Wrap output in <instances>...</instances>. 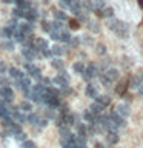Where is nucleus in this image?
Listing matches in <instances>:
<instances>
[{
  "label": "nucleus",
  "mask_w": 143,
  "mask_h": 148,
  "mask_svg": "<svg viewBox=\"0 0 143 148\" xmlns=\"http://www.w3.org/2000/svg\"><path fill=\"white\" fill-rule=\"evenodd\" d=\"M69 28H71V29H78V28H80V22H78L77 18H71V20H69Z\"/></svg>",
  "instance_id": "obj_27"
},
{
  "label": "nucleus",
  "mask_w": 143,
  "mask_h": 148,
  "mask_svg": "<svg viewBox=\"0 0 143 148\" xmlns=\"http://www.w3.org/2000/svg\"><path fill=\"white\" fill-rule=\"evenodd\" d=\"M69 45H72V46H78V45H80V39H77V37H72L71 42H69Z\"/></svg>",
  "instance_id": "obj_33"
},
{
  "label": "nucleus",
  "mask_w": 143,
  "mask_h": 148,
  "mask_svg": "<svg viewBox=\"0 0 143 148\" xmlns=\"http://www.w3.org/2000/svg\"><path fill=\"white\" fill-rule=\"evenodd\" d=\"M105 51H106L105 45H97V54H105Z\"/></svg>",
  "instance_id": "obj_34"
},
{
  "label": "nucleus",
  "mask_w": 143,
  "mask_h": 148,
  "mask_svg": "<svg viewBox=\"0 0 143 148\" xmlns=\"http://www.w3.org/2000/svg\"><path fill=\"white\" fill-rule=\"evenodd\" d=\"M109 117H111V120L114 122V125L117 128H125V127H126V117L120 116L117 111H112V113L109 114Z\"/></svg>",
  "instance_id": "obj_4"
},
{
  "label": "nucleus",
  "mask_w": 143,
  "mask_h": 148,
  "mask_svg": "<svg viewBox=\"0 0 143 148\" xmlns=\"http://www.w3.org/2000/svg\"><path fill=\"white\" fill-rule=\"evenodd\" d=\"M128 85H129V82H126V80H122V82H120L118 85H117V88H115L117 94H120V96H125V94H126Z\"/></svg>",
  "instance_id": "obj_10"
},
{
  "label": "nucleus",
  "mask_w": 143,
  "mask_h": 148,
  "mask_svg": "<svg viewBox=\"0 0 143 148\" xmlns=\"http://www.w3.org/2000/svg\"><path fill=\"white\" fill-rule=\"evenodd\" d=\"M137 76H138V77H140V79H142V80H143V68H140V69H138V73H137Z\"/></svg>",
  "instance_id": "obj_40"
},
{
  "label": "nucleus",
  "mask_w": 143,
  "mask_h": 148,
  "mask_svg": "<svg viewBox=\"0 0 143 148\" xmlns=\"http://www.w3.org/2000/svg\"><path fill=\"white\" fill-rule=\"evenodd\" d=\"M77 134H80V136H88V127L85 123H82V122H77Z\"/></svg>",
  "instance_id": "obj_18"
},
{
  "label": "nucleus",
  "mask_w": 143,
  "mask_h": 148,
  "mask_svg": "<svg viewBox=\"0 0 143 148\" xmlns=\"http://www.w3.org/2000/svg\"><path fill=\"white\" fill-rule=\"evenodd\" d=\"M23 148H35V145H34V142H31V140H25L23 142Z\"/></svg>",
  "instance_id": "obj_32"
},
{
  "label": "nucleus",
  "mask_w": 143,
  "mask_h": 148,
  "mask_svg": "<svg viewBox=\"0 0 143 148\" xmlns=\"http://www.w3.org/2000/svg\"><path fill=\"white\" fill-rule=\"evenodd\" d=\"M42 28H43V31L51 32V29H52V23H49V22H43V23H42Z\"/></svg>",
  "instance_id": "obj_31"
},
{
  "label": "nucleus",
  "mask_w": 143,
  "mask_h": 148,
  "mask_svg": "<svg viewBox=\"0 0 143 148\" xmlns=\"http://www.w3.org/2000/svg\"><path fill=\"white\" fill-rule=\"evenodd\" d=\"M20 108H22V110H25V111H31V105L28 103V102H23Z\"/></svg>",
  "instance_id": "obj_35"
},
{
  "label": "nucleus",
  "mask_w": 143,
  "mask_h": 148,
  "mask_svg": "<svg viewBox=\"0 0 143 148\" xmlns=\"http://www.w3.org/2000/svg\"><path fill=\"white\" fill-rule=\"evenodd\" d=\"M95 14L101 18H112L114 17V9L111 6H106V8L101 9V11H95Z\"/></svg>",
  "instance_id": "obj_5"
},
{
  "label": "nucleus",
  "mask_w": 143,
  "mask_h": 148,
  "mask_svg": "<svg viewBox=\"0 0 143 148\" xmlns=\"http://www.w3.org/2000/svg\"><path fill=\"white\" fill-rule=\"evenodd\" d=\"M95 102L99 105H101L103 108H106V106H109V103H111V99L108 96H97L95 97Z\"/></svg>",
  "instance_id": "obj_13"
},
{
  "label": "nucleus",
  "mask_w": 143,
  "mask_h": 148,
  "mask_svg": "<svg viewBox=\"0 0 143 148\" xmlns=\"http://www.w3.org/2000/svg\"><path fill=\"white\" fill-rule=\"evenodd\" d=\"M71 39H72L71 34H69L66 29H63V31H62V37H60V40H62V42H66V43H69V42H71Z\"/></svg>",
  "instance_id": "obj_23"
},
{
  "label": "nucleus",
  "mask_w": 143,
  "mask_h": 148,
  "mask_svg": "<svg viewBox=\"0 0 143 148\" xmlns=\"http://www.w3.org/2000/svg\"><path fill=\"white\" fill-rule=\"evenodd\" d=\"M82 3V9L86 12L89 11H94V0H80Z\"/></svg>",
  "instance_id": "obj_9"
},
{
  "label": "nucleus",
  "mask_w": 143,
  "mask_h": 148,
  "mask_svg": "<svg viewBox=\"0 0 143 148\" xmlns=\"http://www.w3.org/2000/svg\"><path fill=\"white\" fill-rule=\"evenodd\" d=\"M51 53H52V56H62L65 53V49L62 48V46H59V45H55L51 48Z\"/></svg>",
  "instance_id": "obj_21"
},
{
  "label": "nucleus",
  "mask_w": 143,
  "mask_h": 148,
  "mask_svg": "<svg viewBox=\"0 0 143 148\" xmlns=\"http://www.w3.org/2000/svg\"><path fill=\"white\" fill-rule=\"evenodd\" d=\"M26 71L29 73L32 77H37V79L42 77V76H40V69L37 68V66H34L32 63H28V65H26Z\"/></svg>",
  "instance_id": "obj_8"
},
{
  "label": "nucleus",
  "mask_w": 143,
  "mask_h": 148,
  "mask_svg": "<svg viewBox=\"0 0 143 148\" xmlns=\"http://www.w3.org/2000/svg\"><path fill=\"white\" fill-rule=\"evenodd\" d=\"M88 28H89L92 32H99V31H100V28H99V25H97V22H92V20L88 22Z\"/></svg>",
  "instance_id": "obj_25"
},
{
  "label": "nucleus",
  "mask_w": 143,
  "mask_h": 148,
  "mask_svg": "<svg viewBox=\"0 0 143 148\" xmlns=\"http://www.w3.org/2000/svg\"><path fill=\"white\" fill-rule=\"evenodd\" d=\"M106 139H108V142L111 143V145H114V143L118 142V133H117V131H108V136H106Z\"/></svg>",
  "instance_id": "obj_14"
},
{
  "label": "nucleus",
  "mask_w": 143,
  "mask_h": 148,
  "mask_svg": "<svg viewBox=\"0 0 143 148\" xmlns=\"http://www.w3.org/2000/svg\"><path fill=\"white\" fill-rule=\"evenodd\" d=\"M115 111H117V113L120 114V116H123V117H128L129 116V106L126 105V103H120V105H117L115 106Z\"/></svg>",
  "instance_id": "obj_6"
},
{
  "label": "nucleus",
  "mask_w": 143,
  "mask_h": 148,
  "mask_svg": "<svg viewBox=\"0 0 143 148\" xmlns=\"http://www.w3.org/2000/svg\"><path fill=\"white\" fill-rule=\"evenodd\" d=\"M83 37H85V39H83V40H85V43H88V45L92 43V39H91V37H88V36H83Z\"/></svg>",
  "instance_id": "obj_38"
},
{
  "label": "nucleus",
  "mask_w": 143,
  "mask_h": 148,
  "mask_svg": "<svg viewBox=\"0 0 143 148\" xmlns=\"http://www.w3.org/2000/svg\"><path fill=\"white\" fill-rule=\"evenodd\" d=\"M54 16H55V18H57V20H60V22L68 20V16H66V14H65L63 11H55V12H54Z\"/></svg>",
  "instance_id": "obj_22"
},
{
  "label": "nucleus",
  "mask_w": 143,
  "mask_h": 148,
  "mask_svg": "<svg viewBox=\"0 0 143 148\" xmlns=\"http://www.w3.org/2000/svg\"><path fill=\"white\" fill-rule=\"evenodd\" d=\"M137 3H138V6L143 9V0H137Z\"/></svg>",
  "instance_id": "obj_41"
},
{
  "label": "nucleus",
  "mask_w": 143,
  "mask_h": 148,
  "mask_svg": "<svg viewBox=\"0 0 143 148\" xmlns=\"http://www.w3.org/2000/svg\"><path fill=\"white\" fill-rule=\"evenodd\" d=\"M103 110H105V108H103L101 105H99L97 102H94V103H92V105L89 106V111H91V113L95 116V117H99V116H101V113H103Z\"/></svg>",
  "instance_id": "obj_7"
},
{
  "label": "nucleus",
  "mask_w": 143,
  "mask_h": 148,
  "mask_svg": "<svg viewBox=\"0 0 143 148\" xmlns=\"http://www.w3.org/2000/svg\"><path fill=\"white\" fill-rule=\"evenodd\" d=\"M108 26L111 31H114L115 34H117L120 39H128L129 37V29H128V25L122 20H118V18H111L108 22Z\"/></svg>",
  "instance_id": "obj_1"
},
{
  "label": "nucleus",
  "mask_w": 143,
  "mask_h": 148,
  "mask_svg": "<svg viewBox=\"0 0 143 148\" xmlns=\"http://www.w3.org/2000/svg\"><path fill=\"white\" fill-rule=\"evenodd\" d=\"M52 66L57 69H63V62L60 59H55V60H52Z\"/></svg>",
  "instance_id": "obj_30"
},
{
  "label": "nucleus",
  "mask_w": 143,
  "mask_h": 148,
  "mask_svg": "<svg viewBox=\"0 0 143 148\" xmlns=\"http://www.w3.org/2000/svg\"><path fill=\"white\" fill-rule=\"evenodd\" d=\"M143 80L138 76H132L131 79H129V86L131 88H134V90H137L138 86H140V83H142Z\"/></svg>",
  "instance_id": "obj_17"
},
{
  "label": "nucleus",
  "mask_w": 143,
  "mask_h": 148,
  "mask_svg": "<svg viewBox=\"0 0 143 148\" xmlns=\"http://www.w3.org/2000/svg\"><path fill=\"white\" fill-rule=\"evenodd\" d=\"M86 96L91 97V99H95V97L99 96V92H97V86H94L92 83H88V86H86Z\"/></svg>",
  "instance_id": "obj_11"
},
{
  "label": "nucleus",
  "mask_w": 143,
  "mask_h": 148,
  "mask_svg": "<svg viewBox=\"0 0 143 148\" xmlns=\"http://www.w3.org/2000/svg\"><path fill=\"white\" fill-rule=\"evenodd\" d=\"M118 71L115 68H108V69H105V71H101L100 74V82H101V85L103 86H111L114 83V80H117L118 79Z\"/></svg>",
  "instance_id": "obj_2"
},
{
  "label": "nucleus",
  "mask_w": 143,
  "mask_h": 148,
  "mask_svg": "<svg viewBox=\"0 0 143 148\" xmlns=\"http://www.w3.org/2000/svg\"><path fill=\"white\" fill-rule=\"evenodd\" d=\"M136 91H137V92H138V94H140V96H143V82L140 83V86H138Z\"/></svg>",
  "instance_id": "obj_37"
},
{
  "label": "nucleus",
  "mask_w": 143,
  "mask_h": 148,
  "mask_svg": "<svg viewBox=\"0 0 143 148\" xmlns=\"http://www.w3.org/2000/svg\"><path fill=\"white\" fill-rule=\"evenodd\" d=\"M6 71V65L5 63H0V73H5Z\"/></svg>",
  "instance_id": "obj_39"
},
{
  "label": "nucleus",
  "mask_w": 143,
  "mask_h": 148,
  "mask_svg": "<svg viewBox=\"0 0 143 148\" xmlns=\"http://www.w3.org/2000/svg\"><path fill=\"white\" fill-rule=\"evenodd\" d=\"M83 119H85L88 123H95V122H97V117L91 113L89 110H86L85 113H83Z\"/></svg>",
  "instance_id": "obj_16"
},
{
  "label": "nucleus",
  "mask_w": 143,
  "mask_h": 148,
  "mask_svg": "<svg viewBox=\"0 0 143 148\" xmlns=\"http://www.w3.org/2000/svg\"><path fill=\"white\" fill-rule=\"evenodd\" d=\"M22 32H25V34H31L32 31V25H29V23H23V25H20V28H18Z\"/></svg>",
  "instance_id": "obj_20"
},
{
  "label": "nucleus",
  "mask_w": 143,
  "mask_h": 148,
  "mask_svg": "<svg viewBox=\"0 0 143 148\" xmlns=\"http://www.w3.org/2000/svg\"><path fill=\"white\" fill-rule=\"evenodd\" d=\"M12 116H14V119H17L18 122H23V120H26V117L23 114H20L18 111H12Z\"/></svg>",
  "instance_id": "obj_29"
},
{
  "label": "nucleus",
  "mask_w": 143,
  "mask_h": 148,
  "mask_svg": "<svg viewBox=\"0 0 143 148\" xmlns=\"http://www.w3.org/2000/svg\"><path fill=\"white\" fill-rule=\"evenodd\" d=\"M14 29H16V28L6 26V28L3 29V36H5V37H8V39H9V37H12L14 34H16V32H14Z\"/></svg>",
  "instance_id": "obj_24"
},
{
  "label": "nucleus",
  "mask_w": 143,
  "mask_h": 148,
  "mask_svg": "<svg viewBox=\"0 0 143 148\" xmlns=\"http://www.w3.org/2000/svg\"><path fill=\"white\" fill-rule=\"evenodd\" d=\"M0 96H2L5 100H11L12 99V91L9 90L8 86H3L2 90H0Z\"/></svg>",
  "instance_id": "obj_15"
},
{
  "label": "nucleus",
  "mask_w": 143,
  "mask_h": 148,
  "mask_svg": "<svg viewBox=\"0 0 143 148\" xmlns=\"http://www.w3.org/2000/svg\"><path fill=\"white\" fill-rule=\"evenodd\" d=\"M97 74H100L99 73V66H97L95 63H89L86 66V69H85V73L82 74V77H83V80H86V82H89L92 77H95Z\"/></svg>",
  "instance_id": "obj_3"
},
{
  "label": "nucleus",
  "mask_w": 143,
  "mask_h": 148,
  "mask_svg": "<svg viewBox=\"0 0 143 148\" xmlns=\"http://www.w3.org/2000/svg\"><path fill=\"white\" fill-rule=\"evenodd\" d=\"M9 73H11V76L16 77V79H22L23 77V74L18 71V69H16V68H11V69H9Z\"/></svg>",
  "instance_id": "obj_28"
},
{
  "label": "nucleus",
  "mask_w": 143,
  "mask_h": 148,
  "mask_svg": "<svg viewBox=\"0 0 143 148\" xmlns=\"http://www.w3.org/2000/svg\"><path fill=\"white\" fill-rule=\"evenodd\" d=\"M2 48H5V49H12V43H11V42H5V43L2 45Z\"/></svg>",
  "instance_id": "obj_36"
},
{
  "label": "nucleus",
  "mask_w": 143,
  "mask_h": 148,
  "mask_svg": "<svg viewBox=\"0 0 143 148\" xmlns=\"http://www.w3.org/2000/svg\"><path fill=\"white\" fill-rule=\"evenodd\" d=\"M108 5H106L105 0H94V12L95 11H101L103 8H106Z\"/></svg>",
  "instance_id": "obj_19"
},
{
  "label": "nucleus",
  "mask_w": 143,
  "mask_h": 148,
  "mask_svg": "<svg viewBox=\"0 0 143 148\" xmlns=\"http://www.w3.org/2000/svg\"><path fill=\"white\" fill-rule=\"evenodd\" d=\"M85 66H83V63H80V62H77L76 65H74V71H76V73H78V74H83V73H85Z\"/></svg>",
  "instance_id": "obj_26"
},
{
  "label": "nucleus",
  "mask_w": 143,
  "mask_h": 148,
  "mask_svg": "<svg viewBox=\"0 0 143 148\" xmlns=\"http://www.w3.org/2000/svg\"><path fill=\"white\" fill-rule=\"evenodd\" d=\"M94 148H105L103 145H101V143H95V147Z\"/></svg>",
  "instance_id": "obj_42"
},
{
  "label": "nucleus",
  "mask_w": 143,
  "mask_h": 148,
  "mask_svg": "<svg viewBox=\"0 0 143 148\" xmlns=\"http://www.w3.org/2000/svg\"><path fill=\"white\" fill-rule=\"evenodd\" d=\"M25 18H28L29 22H32V20H35L37 18V11L32 6H29V8H26L25 9Z\"/></svg>",
  "instance_id": "obj_12"
}]
</instances>
